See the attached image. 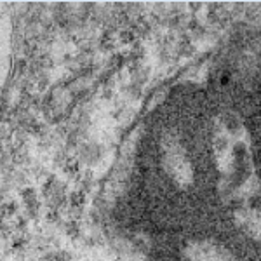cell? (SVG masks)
<instances>
[{"instance_id":"obj_1","label":"cell","mask_w":261,"mask_h":261,"mask_svg":"<svg viewBox=\"0 0 261 261\" xmlns=\"http://www.w3.org/2000/svg\"><path fill=\"white\" fill-rule=\"evenodd\" d=\"M185 103L151 153L155 187L183 207L185 261H261V92Z\"/></svg>"}]
</instances>
